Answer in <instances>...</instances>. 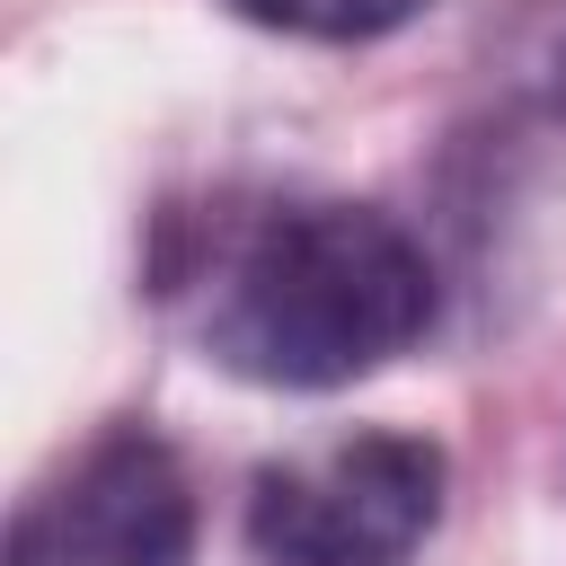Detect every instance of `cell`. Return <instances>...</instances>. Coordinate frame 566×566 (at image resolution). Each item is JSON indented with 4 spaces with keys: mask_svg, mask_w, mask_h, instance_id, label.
I'll list each match as a JSON object with an SVG mask.
<instances>
[{
    "mask_svg": "<svg viewBox=\"0 0 566 566\" xmlns=\"http://www.w3.org/2000/svg\"><path fill=\"white\" fill-rule=\"evenodd\" d=\"M433 318L424 248L363 203H283L248 221L203 283V354L256 389H345Z\"/></svg>",
    "mask_w": 566,
    "mask_h": 566,
    "instance_id": "1",
    "label": "cell"
},
{
    "mask_svg": "<svg viewBox=\"0 0 566 566\" xmlns=\"http://www.w3.org/2000/svg\"><path fill=\"white\" fill-rule=\"evenodd\" d=\"M442 513V451L424 433H345L256 469L248 539L283 566H407Z\"/></svg>",
    "mask_w": 566,
    "mask_h": 566,
    "instance_id": "2",
    "label": "cell"
},
{
    "mask_svg": "<svg viewBox=\"0 0 566 566\" xmlns=\"http://www.w3.org/2000/svg\"><path fill=\"white\" fill-rule=\"evenodd\" d=\"M9 566H195V486L142 424L97 433L18 504Z\"/></svg>",
    "mask_w": 566,
    "mask_h": 566,
    "instance_id": "3",
    "label": "cell"
},
{
    "mask_svg": "<svg viewBox=\"0 0 566 566\" xmlns=\"http://www.w3.org/2000/svg\"><path fill=\"white\" fill-rule=\"evenodd\" d=\"M248 9L256 27H283V35H318V44H363V35H389L407 18H424L433 0H230Z\"/></svg>",
    "mask_w": 566,
    "mask_h": 566,
    "instance_id": "4",
    "label": "cell"
}]
</instances>
